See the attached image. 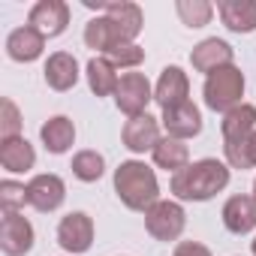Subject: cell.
Returning a JSON list of instances; mask_svg holds the SVG:
<instances>
[{"label": "cell", "mask_w": 256, "mask_h": 256, "mask_svg": "<svg viewBox=\"0 0 256 256\" xmlns=\"http://www.w3.org/2000/svg\"><path fill=\"white\" fill-rule=\"evenodd\" d=\"M28 205V184L18 181H0V208L4 211H18Z\"/></svg>", "instance_id": "f1b7e54d"}, {"label": "cell", "mask_w": 256, "mask_h": 256, "mask_svg": "<svg viewBox=\"0 0 256 256\" xmlns=\"http://www.w3.org/2000/svg\"><path fill=\"white\" fill-rule=\"evenodd\" d=\"M34 247V226L18 211H4L0 220V250L6 256H24Z\"/></svg>", "instance_id": "ba28073f"}, {"label": "cell", "mask_w": 256, "mask_h": 256, "mask_svg": "<svg viewBox=\"0 0 256 256\" xmlns=\"http://www.w3.org/2000/svg\"><path fill=\"white\" fill-rule=\"evenodd\" d=\"M120 139H124V148L133 151V154H145V151H154L160 145V120L151 118L148 112L139 114V118H130L120 130Z\"/></svg>", "instance_id": "8fae6325"}, {"label": "cell", "mask_w": 256, "mask_h": 256, "mask_svg": "<svg viewBox=\"0 0 256 256\" xmlns=\"http://www.w3.org/2000/svg\"><path fill=\"white\" fill-rule=\"evenodd\" d=\"M253 130H256V106H250V102H241V106L229 108V112L223 114V120H220L223 148L244 142V139H247Z\"/></svg>", "instance_id": "9a60e30c"}, {"label": "cell", "mask_w": 256, "mask_h": 256, "mask_svg": "<svg viewBox=\"0 0 256 256\" xmlns=\"http://www.w3.org/2000/svg\"><path fill=\"white\" fill-rule=\"evenodd\" d=\"M102 172H106V160H102L100 151H78V154L72 157V175H76L78 181L94 184V181L102 178Z\"/></svg>", "instance_id": "d4e9b609"}, {"label": "cell", "mask_w": 256, "mask_h": 256, "mask_svg": "<svg viewBox=\"0 0 256 256\" xmlns=\"http://www.w3.org/2000/svg\"><path fill=\"white\" fill-rule=\"evenodd\" d=\"M226 187H229V166L214 157L190 163L187 169L175 172L169 181V190L181 202H208L211 196H217Z\"/></svg>", "instance_id": "6da1fadb"}, {"label": "cell", "mask_w": 256, "mask_h": 256, "mask_svg": "<svg viewBox=\"0 0 256 256\" xmlns=\"http://www.w3.org/2000/svg\"><path fill=\"white\" fill-rule=\"evenodd\" d=\"M232 60H235L232 46H229L226 40H217V36L202 40V42L193 48V54H190L193 70H196V72H205V76H211V72H217V70H223V66H232Z\"/></svg>", "instance_id": "4fadbf2b"}, {"label": "cell", "mask_w": 256, "mask_h": 256, "mask_svg": "<svg viewBox=\"0 0 256 256\" xmlns=\"http://www.w3.org/2000/svg\"><path fill=\"white\" fill-rule=\"evenodd\" d=\"M66 199V184L52 175V172H42V175H34L28 181V205L48 214V211H58Z\"/></svg>", "instance_id": "30bf717a"}, {"label": "cell", "mask_w": 256, "mask_h": 256, "mask_svg": "<svg viewBox=\"0 0 256 256\" xmlns=\"http://www.w3.org/2000/svg\"><path fill=\"white\" fill-rule=\"evenodd\" d=\"M184 226H187V214H184L181 202L160 199L157 205H151L145 211V229L157 241H178Z\"/></svg>", "instance_id": "277c9868"}, {"label": "cell", "mask_w": 256, "mask_h": 256, "mask_svg": "<svg viewBox=\"0 0 256 256\" xmlns=\"http://www.w3.org/2000/svg\"><path fill=\"white\" fill-rule=\"evenodd\" d=\"M124 42H126V40L118 34V28H114L106 16H96V18H90V22L84 24V46L94 48V52H100L102 58H106L112 48L124 46Z\"/></svg>", "instance_id": "7402d4cb"}, {"label": "cell", "mask_w": 256, "mask_h": 256, "mask_svg": "<svg viewBox=\"0 0 256 256\" xmlns=\"http://www.w3.org/2000/svg\"><path fill=\"white\" fill-rule=\"evenodd\" d=\"M84 6L88 10H100L114 28H118V34L126 40V42H136V36L142 34V28H145V16H142V10L136 6V4H130V0H84Z\"/></svg>", "instance_id": "5b68a950"}, {"label": "cell", "mask_w": 256, "mask_h": 256, "mask_svg": "<svg viewBox=\"0 0 256 256\" xmlns=\"http://www.w3.org/2000/svg\"><path fill=\"white\" fill-rule=\"evenodd\" d=\"M250 250H253V256H256V238H253V241H250Z\"/></svg>", "instance_id": "1f68e13d"}, {"label": "cell", "mask_w": 256, "mask_h": 256, "mask_svg": "<svg viewBox=\"0 0 256 256\" xmlns=\"http://www.w3.org/2000/svg\"><path fill=\"white\" fill-rule=\"evenodd\" d=\"M223 151H226L229 169H256V130H253L244 142L229 145V148H223Z\"/></svg>", "instance_id": "4316f807"}, {"label": "cell", "mask_w": 256, "mask_h": 256, "mask_svg": "<svg viewBox=\"0 0 256 256\" xmlns=\"http://www.w3.org/2000/svg\"><path fill=\"white\" fill-rule=\"evenodd\" d=\"M0 108H4V114H0V139H16V136H22V114H18V106L6 96L4 102H0Z\"/></svg>", "instance_id": "f546056e"}, {"label": "cell", "mask_w": 256, "mask_h": 256, "mask_svg": "<svg viewBox=\"0 0 256 256\" xmlns=\"http://www.w3.org/2000/svg\"><path fill=\"white\" fill-rule=\"evenodd\" d=\"M217 12H220V22L232 34H253L256 30V0H220Z\"/></svg>", "instance_id": "d6986e66"}, {"label": "cell", "mask_w": 256, "mask_h": 256, "mask_svg": "<svg viewBox=\"0 0 256 256\" xmlns=\"http://www.w3.org/2000/svg\"><path fill=\"white\" fill-rule=\"evenodd\" d=\"M175 12L187 28H205L211 22V16H214V6L208 0H178Z\"/></svg>", "instance_id": "484cf974"}, {"label": "cell", "mask_w": 256, "mask_h": 256, "mask_svg": "<svg viewBox=\"0 0 256 256\" xmlns=\"http://www.w3.org/2000/svg\"><path fill=\"white\" fill-rule=\"evenodd\" d=\"M58 244L72 256L88 253L90 244H94V220H90V214H84V211L66 214L58 223Z\"/></svg>", "instance_id": "52a82bcc"}, {"label": "cell", "mask_w": 256, "mask_h": 256, "mask_svg": "<svg viewBox=\"0 0 256 256\" xmlns=\"http://www.w3.org/2000/svg\"><path fill=\"white\" fill-rule=\"evenodd\" d=\"M172 256H211V250L205 244H199V241H181Z\"/></svg>", "instance_id": "4dcf8cb0"}, {"label": "cell", "mask_w": 256, "mask_h": 256, "mask_svg": "<svg viewBox=\"0 0 256 256\" xmlns=\"http://www.w3.org/2000/svg\"><path fill=\"white\" fill-rule=\"evenodd\" d=\"M106 58L112 60V66H114V70H136V66L145 60V48H139L136 42H124V46L112 48Z\"/></svg>", "instance_id": "83f0119b"}, {"label": "cell", "mask_w": 256, "mask_h": 256, "mask_svg": "<svg viewBox=\"0 0 256 256\" xmlns=\"http://www.w3.org/2000/svg\"><path fill=\"white\" fill-rule=\"evenodd\" d=\"M151 157H154L157 169H166V172H172V175L190 166V151H187V145H184L181 139H172V136H163L160 145L151 151Z\"/></svg>", "instance_id": "cb8c5ba5"}, {"label": "cell", "mask_w": 256, "mask_h": 256, "mask_svg": "<svg viewBox=\"0 0 256 256\" xmlns=\"http://www.w3.org/2000/svg\"><path fill=\"white\" fill-rule=\"evenodd\" d=\"M114 193L130 211H142V214L160 202L157 175L142 160H126L114 169Z\"/></svg>", "instance_id": "7a4b0ae2"}, {"label": "cell", "mask_w": 256, "mask_h": 256, "mask_svg": "<svg viewBox=\"0 0 256 256\" xmlns=\"http://www.w3.org/2000/svg\"><path fill=\"white\" fill-rule=\"evenodd\" d=\"M154 100V88L145 78V72H124L114 90V106L126 118H139L148 112V102Z\"/></svg>", "instance_id": "8992f818"}, {"label": "cell", "mask_w": 256, "mask_h": 256, "mask_svg": "<svg viewBox=\"0 0 256 256\" xmlns=\"http://www.w3.org/2000/svg\"><path fill=\"white\" fill-rule=\"evenodd\" d=\"M84 76H88V84H90V90L96 96H114L120 76H118V70L112 66L108 58H102V54L90 58L88 66H84Z\"/></svg>", "instance_id": "603a6c76"}, {"label": "cell", "mask_w": 256, "mask_h": 256, "mask_svg": "<svg viewBox=\"0 0 256 256\" xmlns=\"http://www.w3.org/2000/svg\"><path fill=\"white\" fill-rule=\"evenodd\" d=\"M40 136H42L46 151H52V154H66V151L72 148V142H76V126H72V120H70L66 114H54V118H48V120L40 126Z\"/></svg>", "instance_id": "44dd1931"}, {"label": "cell", "mask_w": 256, "mask_h": 256, "mask_svg": "<svg viewBox=\"0 0 256 256\" xmlns=\"http://www.w3.org/2000/svg\"><path fill=\"white\" fill-rule=\"evenodd\" d=\"M28 24L34 30H40L46 40L60 36L66 30V24H70V6L64 0H40V4H34L30 12H28Z\"/></svg>", "instance_id": "9c48e42d"}, {"label": "cell", "mask_w": 256, "mask_h": 256, "mask_svg": "<svg viewBox=\"0 0 256 256\" xmlns=\"http://www.w3.org/2000/svg\"><path fill=\"white\" fill-rule=\"evenodd\" d=\"M187 96H190V78H187V72L181 66H166L160 72L157 84H154V102L166 112L172 106L187 102Z\"/></svg>", "instance_id": "5bb4252c"}, {"label": "cell", "mask_w": 256, "mask_h": 256, "mask_svg": "<svg viewBox=\"0 0 256 256\" xmlns=\"http://www.w3.org/2000/svg\"><path fill=\"white\" fill-rule=\"evenodd\" d=\"M202 96H205V106L211 112H229L235 106H241V96H244V72L232 64V66H223L211 76H205V88H202Z\"/></svg>", "instance_id": "3957f363"}, {"label": "cell", "mask_w": 256, "mask_h": 256, "mask_svg": "<svg viewBox=\"0 0 256 256\" xmlns=\"http://www.w3.org/2000/svg\"><path fill=\"white\" fill-rule=\"evenodd\" d=\"M46 52V36L40 30H34L30 24L24 28H16L10 36H6V54L18 64H30L36 58H42Z\"/></svg>", "instance_id": "e0dca14e"}, {"label": "cell", "mask_w": 256, "mask_h": 256, "mask_svg": "<svg viewBox=\"0 0 256 256\" xmlns=\"http://www.w3.org/2000/svg\"><path fill=\"white\" fill-rule=\"evenodd\" d=\"M160 120H163L166 136L181 139V142H187V139H193V136H199V133H202V112H199L190 100H187V102H181V106L166 108Z\"/></svg>", "instance_id": "7c38bea8"}, {"label": "cell", "mask_w": 256, "mask_h": 256, "mask_svg": "<svg viewBox=\"0 0 256 256\" xmlns=\"http://www.w3.org/2000/svg\"><path fill=\"white\" fill-rule=\"evenodd\" d=\"M253 199H256V178H253Z\"/></svg>", "instance_id": "d6a6232c"}, {"label": "cell", "mask_w": 256, "mask_h": 256, "mask_svg": "<svg viewBox=\"0 0 256 256\" xmlns=\"http://www.w3.org/2000/svg\"><path fill=\"white\" fill-rule=\"evenodd\" d=\"M36 163V151L24 136L16 139H0V166L6 172L18 175V172H30Z\"/></svg>", "instance_id": "ffe728a7"}, {"label": "cell", "mask_w": 256, "mask_h": 256, "mask_svg": "<svg viewBox=\"0 0 256 256\" xmlns=\"http://www.w3.org/2000/svg\"><path fill=\"white\" fill-rule=\"evenodd\" d=\"M223 226L232 235H247L256 229V199L253 196H229L223 205Z\"/></svg>", "instance_id": "2e32d148"}, {"label": "cell", "mask_w": 256, "mask_h": 256, "mask_svg": "<svg viewBox=\"0 0 256 256\" xmlns=\"http://www.w3.org/2000/svg\"><path fill=\"white\" fill-rule=\"evenodd\" d=\"M42 72H46V84L52 90L64 94V90L76 88V82H78V60L70 52H54V54H48Z\"/></svg>", "instance_id": "ac0fdd59"}]
</instances>
